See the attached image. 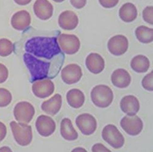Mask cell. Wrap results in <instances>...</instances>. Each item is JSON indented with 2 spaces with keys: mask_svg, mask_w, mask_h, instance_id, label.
<instances>
[{
  "mask_svg": "<svg viewBox=\"0 0 153 152\" xmlns=\"http://www.w3.org/2000/svg\"><path fill=\"white\" fill-rule=\"evenodd\" d=\"M27 53L38 58L51 59L61 53V49L55 37H34L25 44Z\"/></svg>",
  "mask_w": 153,
  "mask_h": 152,
  "instance_id": "cell-1",
  "label": "cell"
},
{
  "mask_svg": "<svg viewBox=\"0 0 153 152\" xmlns=\"http://www.w3.org/2000/svg\"><path fill=\"white\" fill-rule=\"evenodd\" d=\"M23 60L30 73L32 81L47 78L51 65L50 62L38 59L28 53L24 54Z\"/></svg>",
  "mask_w": 153,
  "mask_h": 152,
  "instance_id": "cell-2",
  "label": "cell"
},
{
  "mask_svg": "<svg viewBox=\"0 0 153 152\" xmlns=\"http://www.w3.org/2000/svg\"><path fill=\"white\" fill-rule=\"evenodd\" d=\"M91 98L93 103L97 107L106 108L112 103L114 94L110 87L100 85L94 87L92 90Z\"/></svg>",
  "mask_w": 153,
  "mask_h": 152,
  "instance_id": "cell-3",
  "label": "cell"
},
{
  "mask_svg": "<svg viewBox=\"0 0 153 152\" xmlns=\"http://www.w3.org/2000/svg\"><path fill=\"white\" fill-rule=\"evenodd\" d=\"M13 135L18 145L26 146L30 145L33 140L32 128L27 124L12 121L10 123Z\"/></svg>",
  "mask_w": 153,
  "mask_h": 152,
  "instance_id": "cell-4",
  "label": "cell"
},
{
  "mask_svg": "<svg viewBox=\"0 0 153 152\" xmlns=\"http://www.w3.org/2000/svg\"><path fill=\"white\" fill-rule=\"evenodd\" d=\"M102 137L114 148H121L124 145L125 139L123 135L113 125H108L104 127L102 131Z\"/></svg>",
  "mask_w": 153,
  "mask_h": 152,
  "instance_id": "cell-5",
  "label": "cell"
},
{
  "mask_svg": "<svg viewBox=\"0 0 153 152\" xmlns=\"http://www.w3.org/2000/svg\"><path fill=\"white\" fill-rule=\"evenodd\" d=\"M57 40L62 50L68 55L76 53L80 47L79 38L74 34H60Z\"/></svg>",
  "mask_w": 153,
  "mask_h": 152,
  "instance_id": "cell-6",
  "label": "cell"
},
{
  "mask_svg": "<svg viewBox=\"0 0 153 152\" xmlns=\"http://www.w3.org/2000/svg\"><path fill=\"white\" fill-rule=\"evenodd\" d=\"M35 114V109L31 103L21 102L16 105L14 115L19 123L28 124L31 121Z\"/></svg>",
  "mask_w": 153,
  "mask_h": 152,
  "instance_id": "cell-7",
  "label": "cell"
},
{
  "mask_svg": "<svg viewBox=\"0 0 153 152\" xmlns=\"http://www.w3.org/2000/svg\"><path fill=\"white\" fill-rule=\"evenodd\" d=\"M120 126L126 133L131 136H136L143 129V122L137 116H125L120 121Z\"/></svg>",
  "mask_w": 153,
  "mask_h": 152,
  "instance_id": "cell-8",
  "label": "cell"
},
{
  "mask_svg": "<svg viewBox=\"0 0 153 152\" xmlns=\"http://www.w3.org/2000/svg\"><path fill=\"white\" fill-rule=\"evenodd\" d=\"M75 123L81 132L85 135L92 134L97 129V121L89 113L79 115L76 119Z\"/></svg>",
  "mask_w": 153,
  "mask_h": 152,
  "instance_id": "cell-9",
  "label": "cell"
},
{
  "mask_svg": "<svg viewBox=\"0 0 153 152\" xmlns=\"http://www.w3.org/2000/svg\"><path fill=\"white\" fill-rule=\"evenodd\" d=\"M107 46L111 54L116 56H121L128 49V40L124 35H115L109 40Z\"/></svg>",
  "mask_w": 153,
  "mask_h": 152,
  "instance_id": "cell-10",
  "label": "cell"
},
{
  "mask_svg": "<svg viewBox=\"0 0 153 152\" xmlns=\"http://www.w3.org/2000/svg\"><path fill=\"white\" fill-rule=\"evenodd\" d=\"M35 127L41 136L48 137L55 132L56 125L52 118L45 115H41L37 118Z\"/></svg>",
  "mask_w": 153,
  "mask_h": 152,
  "instance_id": "cell-11",
  "label": "cell"
},
{
  "mask_svg": "<svg viewBox=\"0 0 153 152\" xmlns=\"http://www.w3.org/2000/svg\"><path fill=\"white\" fill-rule=\"evenodd\" d=\"M82 76L81 68L76 64H69L65 67L61 72L63 81L68 85L77 83Z\"/></svg>",
  "mask_w": 153,
  "mask_h": 152,
  "instance_id": "cell-12",
  "label": "cell"
},
{
  "mask_svg": "<svg viewBox=\"0 0 153 152\" xmlns=\"http://www.w3.org/2000/svg\"><path fill=\"white\" fill-rule=\"evenodd\" d=\"M54 83L49 79L38 80L32 86L33 93L39 98L45 99L49 97L54 93Z\"/></svg>",
  "mask_w": 153,
  "mask_h": 152,
  "instance_id": "cell-13",
  "label": "cell"
},
{
  "mask_svg": "<svg viewBox=\"0 0 153 152\" xmlns=\"http://www.w3.org/2000/svg\"><path fill=\"white\" fill-rule=\"evenodd\" d=\"M53 10V5L48 0H36L33 5L35 15L42 20H48L51 18Z\"/></svg>",
  "mask_w": 153,
  "mask_h": 152,
  "instance_id": "cell-14",
  "label": "cell"
},
{
  "mask_svg": "<svg viewBox=\"0 0 153 152\" xmlns=\"http://www.w3.org/2000/svg\"><path fill=\"white\" fill-rule=\"evenodd\" d=\"M31 16L26 10H20L13 15L11 23L13 28L16 30H24L30 25Z\"/></svg>",
  "mask_w": 153,
  "mask_h": 152,
  "instance_id": "cell-15",
  "label": "cell"
},
{
  "mask_svg": "<svg viewBox=\"0 0 153 152\" xmlns=\"http://www.w3.org/2000/svg\"><path fill=\"white\" fill-rule=\"evenodd\" d=\"M58 22L60 28L63 30H73L78 25L79 19L74 12L67 10L60 14Z\"/></svg>",
  "mask_w": 153,
  "mask_h": 152,
  "instance_id": "cell-16",
  "label": "cell"
},
{
  "mask_svg": "<svg viewBox=\"0 0 153 152\" xmlns=\"http://www.w3.org/2000/svg\"><path fill=\"white\" fill-rule=\"evenodd\" d=\"M85 65L91 73L99 74L104 70L105 62L100 54L92 53L88 55L86 58Z\"/></svg>",
  "mask_w": 153,
  "mask_h": 152,
  "instance_id": "cell-17",
  "label": "cell"
},
{
  "mask_svg": "<svg viewBox=\"0 0 153 152\" xmlns=\"http://www.w3.org/2000/svg\"><path fill=\"white\" fill-rule=\"evenodd\" d=\"M120 108L128 116H134L140 110L139 101L134 96L128 95L123 97L121 101Z\"/></svg>",
  "mask_w": 153,
  "mask_h": 152,
  "instance_id": "cell-18",
  "label": "cell"
},
{
  "mask_svg": "<svg viewBox=\"0 0 153 152\" xmlns=\"http://www.w3.org/2000/svg\"><path fill=\"white\" fill-rule=\"evenodd\" d=\"M111 81L115 87L120 88L127 87L131 83V75L124 69H118L113 72Z\"/></svg>",
  "mask_w": 153,
  "mask_h": 152,
  "instance_id": "cell-19",
  "label": "cell"
},
{
  "mask_svg": "<svg viewBox=\"0 0 153 152\" xmlns=\"http://www.w3.org/2000/svg\"><path fill=\"white\" fill-rule=\"evenodd\" d=\"M62 105V96L59 94H56L50 99L43 102L41 108L47 114L54 116L59 112Z\"/></svg>",
  "mask_w": 153,
  "mask_h": 152,
  "instance_id": "cell-20",
  "label": "cell"
},
{
  "mask_svg": "<svg viewBox=\"0 0 153 152\" xmlns=\"http://www.w3.org/2000/svg\"><path fill=\"white\" fill-rule=\"evenodd\" d=\"M60 134L67 141H74L77 139L78 133L74 129L72 121L69 118H64L60 124Z\"/></svg>",
  "mask_w": 153,
  "mask_h": 152,
  "instance_id": "cell-21",
  "label": "cell"
},
{
  "mask_svg": "<svg viewBox=\"0 0 153 152\" xmlns=\"http://www.w3.org/2000/svg\"><path fill=\"white\" fill-rule=\"evenodd\" d=\"M66 98L69 105L76 109L81 107L85 101L84 94L76 88L69 90L67 93Z\"/></svg>",
  "mask_w": 153,
  "mask_h": 152,
  "instance_id": "cell-22",
  "label": "cell"
},
{
  "mask_svg": "<svg viewBox=\"0 0 153 152\" xmlns=\"http://www.w3.org/2000/svg\"><path fill=\"white\" fill-rule=\"evenodd\" d=\"M119 15L121 19L125 22H131L135 20L138 15L137 9L133 4H124L119 9Z\"/></svg>",
  "mask_w": 153,
  "mask_h": 152,
  "instance_id": "cell-23",
  "label": "cell"
},
{
  "mask_svg": "<svg viewBox=\"0 0 153 152\" xmlns=\"http://www.w3.org/2000/svg\"><path fill=\"white\" fill-rule=\"evenodd\" d=\"M131 66L135 72L138 73H146L149 68V60L145 56H136L131 61Z\"/></svg>",
  "mask_w": 153,
  "mask_h": 152,
  "instance_id": "cell-24",
  "label": "cell"
},
{
  "mask_svg": "<svg viewBox=\"0 0 153 152\" xmlns=\"http://www.w3.org/2000/svg\"><path fill=\"white\" fill-rule=\"evenodd\" d=\"M135 35L139 41L143 44H148L153 42V29L140 26L136 29Z\"/></svg>",
  "mask_w": 153,
  "mask_h": 152,
  "instance_id": "cell-25",
  "label": "cell"
},
{
  "mask_svg": "<svg viewBox=\"0 0 153 152\" xmlns=\"http://www.w3.org/2000/svg\"><path fill=\"white\" fill-rule=\"evenodd\" d=\"M14 51V45L11 41L6 38L0 39V56L7 57Z\"/></svg>",
  "mask_w": 153,
  "mask_h": 152,
  "instance_id": "cell-26",
  "label": "cell"
},
{
  "mask_svg": "<svg viewBox=\"0 0 153 152\" xmlns=\"http://www.w3.org/2000/svg\"><path fill=\"white\" fill-rule=\"evenodd\" d=\"M12 100V96L7 89L0 88V107H6L10 105Z\"/></svg>",
  "mask_w": 153,
  "mask_h": 152,
  "instance_id": "cell-27",
  "label": "cell"
},
{
  "mask_svg": "<svg viewBox=\"0 0 153 152\" xmlns=\"http://www.w3.org/2000/svg\"><path fill=\"white\" fill-rule=\"evenodd\" d=\"M153 72L146 75L142 80V86L144 89L150 91H153Z\"/></svg>",
  "mask_w": 153,
  "mask_h": 152,
  "instance_id": "cell-28",
  "label": "cell"
},
{
  "mask_svg": "<svg viewBox=\"0 0 153 152\" xmlns=\"http://www.w3.org/2000/svg\"><path fill=\"white\" fill-rule=\"evenodd\" d=\"M153 7L152 6L147 7L145 8L143 12V16L145 22L153 25Z\"/></svg>",
  "mask_w": 153,
  "mask_h": 152,
  "instance_id": "cell-29",
  "label": "cell"
},
{
  "mask_svg": "<svg viewBox=\"0 0 153 152\" xmlns=\"http://www.w3.org/2000/svg\"><path fill=\"white\" fill-rule=\"evenodd\" d=\"M8 70L4 64L0 63V84L4 83L7 79Z\"/></svg>",
  "mask_w": 153,
  "mask_h": 152,
  "instance_id": "cell-30",
  "label": "cell"
},
{
  "mask_svg": "<svg viewBox=\"0 0 153 152\" xmlns=\"http://www.w3.org/2000/svg\"><path fill=\"white\" fill-rule=\"evenodd\" d=\"M102 7L106 8L114 7L117 4L119 0H99Z\"/></svg>",
  "mask_w": 153,
  "mask_h": 152,
  "instance_id": "cell-31",
  "label": "cell"
},
{
  "mask_svg": "<svg viewBox=\"0 0 153 152\" xmlns=\"http://www.w3.org/2000/svg\"><path fill=\"white\" fill-rule=\"evenodd\" d=\"M71 3L73 7L76 9H81L87 4V0H70Z\"/></svg>",
  "mask_w": 153,
  "mask_h": 152,
  "instance_id": "cell-32",
  "label": "cell"
},
{
  "mask_svg": "<svg viewBox=\"0 0 153 152\" xmlns=\"http://www.w3.org/2000/svg\"><path fill=\"white\" fill-rule=\"evenodd\" d=\"M92 152H111L102 143H96L92 148Z\"/></svg>",
  "mask_w": 153,
  "mask_h": 152,
  "instance_id": "cell-33",
  "label": "cell"
},
{
  "mask_svg": "<svg viewBox=\"0 0 153 152\" xmlns=\"http://www.w3.org/2000/svg\"><path fill=\"white\" fill-rule=\"evenodd\" d=\"M7 134V128L5 125L0 122V142L5 138Z\"/></svg>",
  "mask_w": 153,
  "mask_h": 152,
  "instance_id": "cell-34",
  "label": "cell"
},
{
  "mask_svg": "<svg viewBox=\"0 0 153 152\" xmlns=\"http://www.w3.org/2000/svg\"><path fill=\"white\" fill-rule=\"evenodd\" d=\"M14 1L19 5H26L30 3L32 0H14Z\"/></svg>",
  "mask_w": 153,
  "mask_h": 152,
  "instance_id": "cell-35",
  "label": "cell"
},
{
  "mask_svg": "<svg viewBox=\"0 0 153 152\" xmlns=\"http://www.w3.org/2000/svg\"><path fill=\"white\" fill-rule=\"evenodd\" d=\"M0 151L1 152H7V151H11V150L9 149V147H3L0 148Z\"/></svg>",
  "mask_w": 153,
  "mask_h": 152,
  "instance_id": "cell-36",
  "label": "cell"
},
{
  "mask_svg": "<svg viewBox=\"0 0 153 152\" xmlns=\"http://www.w3.org/2000/svg\"><path fill=\"white\" fill-rule=\"evenodd\" d=\"M73 151H87L84 149L82 148H76L75 149L73 150Z\"/></svg>",
  "mask_w": 153,
  "mask_h": 152,
  "instance_id": "cell-37",
  "label": "cell"
},
{
  "mask_svg": "<svg viewBox=\"0 0 153 152\" xmlns=\"http://www.w3.org/2000/svg\"><path fill=\"white\" fill-rule=\"evenodd\" d=\"M54 1H55L56 3H62V1H64L65 0H53Z\"/></svg>",
  "mask_w": 153,
  "mask_h": 152,
  "instance_id": "cell-38",
  "label": "cell"
}]
</instances>
